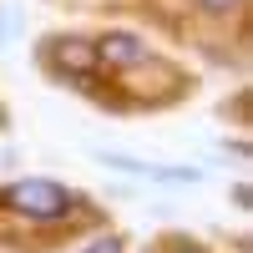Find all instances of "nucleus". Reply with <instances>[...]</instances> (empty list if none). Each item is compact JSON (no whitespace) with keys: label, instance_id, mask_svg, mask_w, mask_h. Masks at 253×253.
I'll return each mask as SVG.
<instances>
[{"label":"nucleus","instance_id":"1","mask_svg":"<svg viewBox=\"0 0 253 253\" xmlns=\"http://www.w3.org/2000/svg\"><path fill=\"white\" fill-rule=\"evenodd\" d=\"M5 203L15 208V213L36 218V223H56V218L71 213V193L61 182H51V177H20V182H10Z\"/></svg>","mask_w":253,"mask_h":253},{"label":"nucleus","instance_id":"2","mask_svg":"<svg viewBox=\"0 0 253 253\" xmlns=\"http://www.w3.org/2000/svg\"><path fill=\"white\" fill-rule=\"evenodd\" d=\"M46 61L61 71V76H86V71H96V51H91V41H81V36H56V41H46Z\"/></svg>","mask_w":253,"mask_h":253},{"label":"nucleus","instance_id":"3","mask_svg":"<svg viewBox=\"0 0 253 253\" xmlns=\"http://www.w3.org/2000/svg\"><path fill=\"white\" fill-rule=\"evenodd\" d=\"M91 51H96V66H107V71H132L147 56V46L132 31H107L101 41H91Z\"/></svg>","mask_w":253,"mask_h":253},{"label":"nucleus","instance_id":"4","mask_svg":"<svg viewBox=\"0 0 253 253\" xmlns=\"http://www.w3.org/2000/svg\"><path fill=\"white\" fill-rule=\"evenodd\" d=\"M81 253H122V238H112V233H101V238H91Z\"/></svg>","mask_w":253,"mask_h":253},{"label":"nucleus","instance_id":"5","mask_svg":"<svg viewBox=\"0 0 253 253\" xmlns=\"http://www.w3.org/2000/svg\"><path fill=\"white\" fill-rule=\"evenodd\" d=\"M198 5H203V10H213V15H223V10H233L238 0H198Z\"/></svg>","mask_w":253,"mask_h":253},{"label":"nucleus","instance_id":"6","mask_svg":"<svg viewBox=\"0 0 253 253\" xmlns=\"http://www.w3.org/2000/svg\"><path fill=\"white\" fill-rule=\"evenodd\" d=\"M172 253H203V248H198V243H177Z\"/></svg>","mask_w":253,"mask_h":253}]
</instances>
